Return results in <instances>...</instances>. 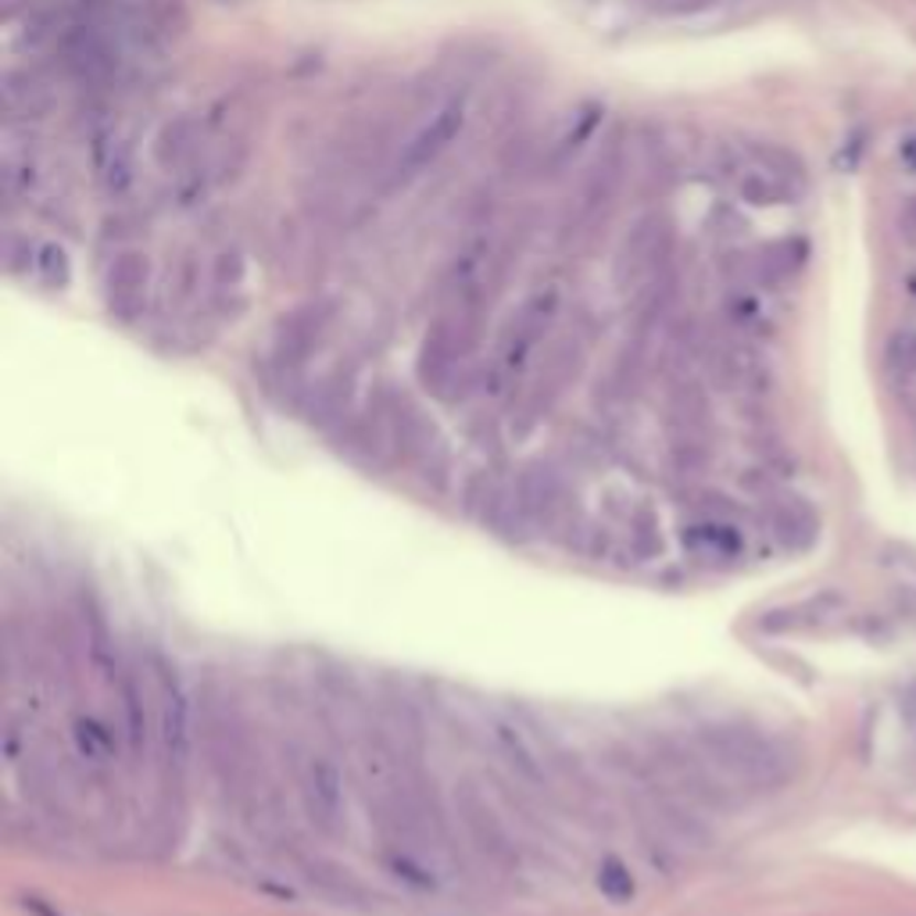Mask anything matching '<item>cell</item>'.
Wrapping results in <instances>:
<instances>
[{
    "label": "cell",
    "mask_w": 916,
    "mask_h": 916,
    "mask_svg": "<svg viewBox=\"0 0 916 916\" xmlns=\"http://www.w3.org/2000/svg\"><path fill=\"white\" fill-rule=\"evenodd\" d=\"M673 248V229L663 215H644L626 233L620 258H615V283L626 294H644L652 291L663 276Z\"/></svg>",
    "instance_id": "6da1fadb"
},
{
    "label": "cell",
    "mask_w": 916,
    "mask_h": 916,
    "mask_svg": "<svg viewBox=\"0 0 916 916\" xmlns=\"http://www.w3.org/2000/svg\"><path fill=\"white\" fill-rule=\"evenodd\" d=\"M462 122H466V108L451 100V105H444L440 111H434V119H429L419 133H415L405 151L397 154V165H394V176L405 183L412 176H419L423 168H429L437 162V157L451 148V140L462 133Z\"/></svg>",
    "instance_id": "7a4b0ae2"
},
{
    "label": "cell",
    "mask_w": 916,
    "mask_h": 916,
    "mask_svg": "<svg viewBox=\"0 0 916 916\" xmlns=\"http://www.w3.org/2000/svg\"><path fill=\"white\" fill-rule=\"evenodd\" d=\"M148 280H151V265L140 251H126L108 265L105 276V294L115 315L122 319H133L143 305V294H148Z\"/></svg>",
    "instance_id": "3957f363"
},
{
    "label": "cell",
    "mask_w": 916,
    "mask_h": 916,
    "mask_svg": "<svg viewBox=\"0 0 916 916\" xmlns=\"http://www.w3.org/2000/svg\"><path fill=\"white\" fill-rule=\"evenodd\" d=\"M305 802L312 820L319 827H334L344 809V777L329 759L315 755L305 770Z\"/></svg>",
    "instance_id": "277c9868"
},
{
    "label": "cell",
    "mask_w": 916,
    "mask_h": 916,
    "mask_svg": "<svg viewBox=\"0 0 916 916\" xmlns=\"http://www.w3.org/2000/svg\"><path fill=\"white\" fill-rule=\"evenodd\" d=\"M0 105H4L8 122H33L47 115L51 90L33 72H8L4 86H0Z\"/></svg>",
    "instance_id": "5b68a950"
},
{
    "label": "cell",
    "mask_w": 916,
    "mask_h": 916,
    "mask_svg": "<svg viewBox=\"0 0 916 916\" xmlns=\"http://www.w3.org/2000/svg\"><path fill=\"white\" fill-rule=\"evenodd\" d=\"M97 179L100 186H105V194L108 197H126L129 190H133V183H137V165H133V148L122 140V137H100L97 140Z\"/></svg>",
    "instance_id": "8992f818"
},
{
    "label": "cell",
    "mask_w": 916,
    "mask_h": 916,
    "mask_svg": "<svg viewBox=\"0 0 916 916\" xmlns=\"http://www.w3.org/2000/svg\"><path fill=\"white\" fill-rule=\"evenodd\" d=\"M555 315V294H534L526 301V308L520 312V319L512 326V337L505 344V362L515 369L526 358V351L534 348V340L541 337V329L548 326V319Z\"/></svg>",
    "instance_id": "52a82bcc"
},
{
    "label": "cell",
    "mask_w": 916,
    "mask_h": 916,
    "mask_svg": "<svg viewBox=\"0 0 916 916\" xmlns=\"http://www.w3.org/2000/svg\"><path fill=\"white\" fill-rule=\"evenodd\" d=\"M162 741H165V752L183 763L186 752H190V720H186V698L179 691L176 680L165 677L162 687Z\"/></svg>",
    "instance_id": "ba28073f"
},
{
    "label": "cell",
    "mask_w": 916,
    "mask_h": 916,
    "mask_svg": "<svg viewBox=\"0 0 916 916\" xmlns=\"http://www.w3.org/2000/svg\"><path fill=\"white\" fill-rule=\"evenodd\" d=\"M197 154V126L190 119H176L168 122L162 133L154 140V157L162 168H183L186 162H194Z\"/></svg>",
    "instance_id": "9c48e42d"
},
{
    "label": "cell",
    "mask_w": 916,
    "mask_h": 916,
    "mask_svg": "<svg viewBox=\"0 0 916 916\" xmlns=\"http://www.w3.org/2000/svg\"><path fill=\"white\" fill-rule=\"evenodd\" d=\"M738 190L744 200H752V205H784V200H792V194H795L792 186L773 176V172H766L763 165L741 172Z\"/></svg>",
    "instance_id": "30bf717a"
},
{
    "label": "cell",
    "mask_w": 916,
    "mask_h": 916,
    "mask_svg": "<svg viewBox=\"0 0 916 916\" xmlns=\"http://www.w3.org/2000/svg\"><path fill=\"white\" fill-rule=\"evenodd\" d=\"M749 154L755 157V165H763L766 172H773V176L784 179L792 190H798V186L806 183V165H802L792 151L777 148V143H752Z\"/></svg>",
    "instance_id": "8fae6325"
},
{
    "label": "cell",
    "mask_w": 916,
    "mask_h": 916,
    "mask_svg": "<svg viewBox=\"0 0 916 916\" xmlns=\"http://www.w3.org/2000/svg\"><path fill=\"white\" fill-rule=\"evenodd\" d=\"M884 366L895 380H913L916 377V326L895 329V334L887 337Z\"/></svg>",
    "instance_id": "7c38bea8"
},
{
    "label": "cell",
    "mask_w": 916,
    "mask_h": 916,
    "mask_svg": "<svg viewBox=\"0 0 916 916\" xmlns=\"http://www.w3.org/2000/svg\"><path fill=\"white\" fill-rule=\"evenodd\" d=\"M806 262V243L802 240H781L773 243V248L763 251V272L766 280H784L792 276V272Z\"/></svg>",
    "instance_id": "4fadbf2b"
},
{
    "label": "cell",
    "mask_w": 916,
    "mask_h": 916,
    "mask_svg": "<svg viewBox=\"0 0 916 916\" xmlns=\"http://www.w3.org/2000/svg\"><path fill=\"white\" fill-rule=\"evenodd\" d=\"M598 892L609 902L634 898V877H630V870L620 863V859H606V863L598 866Z\"/></svg>",
    "instance_id": "5bb4252c"
},
{
    "label": "cell",
    "mask_w": 916,
    "mask_h": 916,
    "mask_svg": "<svg viewBox=\"0 0 916 916\" xmlns=\"http://www.w3.org/2000/svg\"><path fill=\"white\" fill-rule=\"evenodd\" d=\"M36 272L47 286H65L68 283V254L57 243H43L36 254Z\"/></svg>",
    "instance_id": "9a60e30c"
},
{
    "label": "cell",
    "mask_w": 916,
    "mask_h": 916,
    "mask_svg": "<svg viewBox=\"0 0 916 916\" xmlns=\"http://www.w3.org/2000/svg\"><path fill=\"white\" fill-rule=\"evenodd\" d=\"M76 744H79V752L86 759H108L115 752V741L105 727H97L90 720H79L76 723Z\"/></svg>",
    "instance_id": "2e32d148"
},
{
    "label": "cell",
    "mask_w": 916,
    "mask_h": 916,
    "mask_svg": "<svg viewBox=\"0 0 916 916\" xmlns=\"http://www.w3.org/2000/svg\"><path fill=\"white\" fill-rule=\"evenodd\" d=\"M712 4H720V0H652V8L663 11V14H695V11H706Z\"/></svg>",
    "instance_id": "e0dca14e"
},
{
    "label": "cell",
    "mask_w": 916,
    "mask_h": 916,
    "mask_svg": "<svg viewBox=\"0 0 916 916\" xmlns=\"http://www.w3.org/2000/svg\"><path fill=\"white\" fill-rule=\"evenodd\" d=\"M902 222H906V233L916 237V197L906 205V211H902Z\"/></svg>",
    "instance_id": "ac0fdd59"
},
{
    "label": "cell",
    "mask_w": 916,
    "mask_h": 916,
    "mask_svg": "<svg viewBox=\"0 0 916 916\" xmlns=\"http://www.w3.org/2000/svg\"><path fill=\"white\" fill-rule=\"evenodd\" d=\"M906 154H909V157H913V162H916V140H909V148H906Z\"/></svg>",
    "instance_id": "d6986e66"
}]
</instances>
